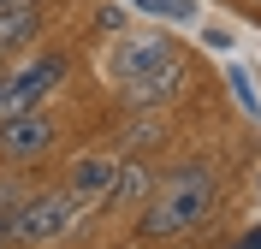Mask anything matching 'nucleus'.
<instances>
[{"instance_id": "f257e3e1", "label": "nucleus", "mask_w": 261, "mask_h": 249, "mask_svg": "<svg viewBox=\"0 0 261 249\" xmlns=\"http://www.w3.org/2000/svg\"><path fill=\"white\" fill-rule=\"evenodd\" d=\"M214 208V172L208 166H178L154 184V196L143 208V237H178Z\"/></svg>"}, {"instance_id": "f03ea898", "label": "nucleus", "mask_w": 261, "mask_h": 249, "mask_svg": "<svg viewBox=\"0 0 261 249\" xmlns=\"http://www.w3.org/2000/svg\"><path fill=\"white\" fill-rule=\"evenodd\" d=\"M65 53H30L24 66L0 71V119H18V113H36L42 101L65 83Z\"/></svg>"}, {"instance_id": "7ed1b4c3", "label": "nucleus", "mask_w": 261, "mask_h": 249, "mask_svg": "<svg viewBox=\"0 0 261 249\" xmlns=\"http://www.w3.org/2000/svg\"><path fill=\"white\" fill-rule=\"evenodd\" d=\"M77 226V196L71 190H42V196L24 202V214L12 226V243H54Z\"/></svg>"}, {"instance_id": "20e7f679", "label": "nucleus", "mask_w": 261, "mask_h": 249, "mask_svg": "<svg viewBox=\"0 0 261 249\" xmlns=\"http://www.w3.org/2000/svg\"><path fill=\"white\" fill-rule=\"evenodd\" d=\"M60 143V125H54L42 107L36 113H18V119H0V160H42V154Z\"/></svg>"}, {"instance_id": "39448f33", "label": "nucleus", "mask_w": 261, "mask_h": 249, "mask_svg": "<svg viewBox=\"0 0 261 249\" xmlns=\"http://www.w3.org/2000/svg\"><path fill=\"white\" fill-rule=\"evenodd\" d=\"M166 60H178V53L166 48V36H137V42H125V48L113 53V83L119 89H137V83H143L148 71H161Z\"/></svg>"}, {"instance_id": "423d86ee", "label": "nucleus", "mask_w": 261, "mask_h": 249, "mask_svg": "<svg viewBox=\"0 0 261 249\" xmlns=\"http://www.w3.org/2000/svg\"><path fill=\"white\" fill-rule=\"evenodd\" d=\"M113 178H119V160H113V154H77L71 172H65V190L77 196V208H89V202H107V196H113Z\"/></svg>"}, {"instance_id": "0eeeda50", "label": "nucleus", "mask_w": 261, "mask_h": 249, "mask_svg": "<svg viewBox=\"0 0 261 249\" xmlns=\"http://www.w3.org/2000/svg\"><path fill=\"white\" fill-rule=\"evenodd\" d=\"M154 184H161V178H154L143 160H119V178H113V196H107V202H113V208H137V202L154 196Z\"/></svg>"}, {"instance_id": "6e6552de", "label": "nucleus", "mask_w": 261, "mask_h": 249, "mask_svg": "<svg viewBox=\"0 0 261 249\" xmlns=\"http://www.w3.org/2000/svg\"><path fill=\"white\" fill-rule=\"evenodd\" d=\"M36 30H42V12H36V6H0V53L30 48Z\"/></svg>"}, {"instance_id": "1a4fd4ad", "label": "nucleus", "mask_w": 261, "mask_h": 249, "mask_svg": "<svg viewBox=\"0 0 261 249\" xmlns=\"http://www.w3.org/2000/svg\"><path fill=\"white\" fill-rule=\"evenodd\" d=\"M24 202H30V196H24L12 178L0 184V243H12V226H18V214H24Z\"/></svg>"}, {"instance_id": "9d476101", "label": "nucleus", "mask_w": 261, "mask_h": 249, "mask_svg": "<svg viewBox=\"0 0 261 249\" xmlns=\"http://www.w3.org/2000/svg\"><path fill=\"white\" fill-rule=\"evenodd\" d=\"M137 6H143V12H154V18H196V0H137Z\"/></svg>"}, {"instance_id": "9b49d317", "label": "nucleus", "mask_w": 261, "mask_h": 249, "mask_svg": "<svg viewBox=\"0 0 261 249\" xmlns=\"http://www.w3.org/2000/svg\"><path fill=\"white\" fill-rule=\"evenodd\" d=\"M231 95H238V101H244V107H249V113H255V89H249V83H244V71H231Z\"/></svg>"}, {"instance_id": "f8f14e48", "label": "nucleus", "mask_w": 261, "mask_h": 249, "mask_svg": "<svg viewBox=\"0 0 261 249\" xmlns=\"http://www.w3.org/2000/svg\"><path fill=\"white\" fill-rule=\"evenodd\" d=\"M95 24H101V30H119V24H125V12H119V6H101Z\"/></svg>"}, {"instance_id": "ddd939ff", "label": "nucleus", "mask_w": 261, "mask_h": 249, "mask_svg": "<svg viewBox=\"0 0 261 249\" xmlns=\"http://www.w3.org/2000/svg\"><path fill=\"white\" fill-rule=\"evenodd\" d=\"M6 6H42V0H6Z\"/></svg>"}, {"instance_id": "4468645a", "label": "nucleus", "mask_w": 261, "mask_h": 249, "mask_svg": "<svg viewBox=\"0 0 261 249\" xmlns=\"http://www.w3.org/2000/svg\"><path fill=\"white\" fill-rule=\"evenodd\" d=\"M0 6H6V0H0Z\"/></svg>"}, {"instance_id": "2eb2a0df", "label": "nucleus", "mask_w": 261, "mask_h": 249, "mask_svg": "<svg viewBox=\"0 0 261 249\" xmlns=\"http://www.w3.org/2000/svg\"><path fill=\"white\" fill-rule=\"evenodd\" d=\"M255 232H261V226H255Z\"/></svg>"}]
</instances>
